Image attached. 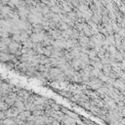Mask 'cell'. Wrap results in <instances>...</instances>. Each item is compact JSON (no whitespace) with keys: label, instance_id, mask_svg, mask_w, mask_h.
<instances>
[{"label":"cell","instance_id":"cell-1","mask_svg":"<svg viewBox=\"0 0 125 125\" xmlns=\"http://www.w3.org/2000/svg\"><path fill=\"white\" fill-rule=\"evenodd\" d=\"M61 123H62V124H76V120L74 118L64 114L63 115V119H62V121Z\"/></svg>","mask_w":125,"mask_h":125}]
</instances>
